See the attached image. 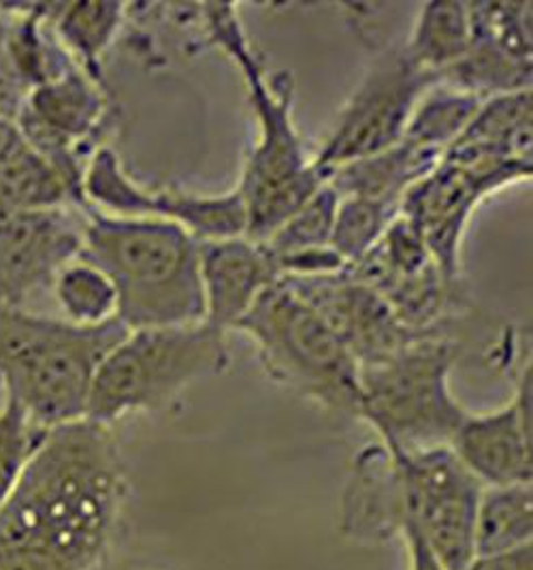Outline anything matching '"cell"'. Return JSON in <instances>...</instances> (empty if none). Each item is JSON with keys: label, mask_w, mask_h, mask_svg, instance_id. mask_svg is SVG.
I'll use <instances>...</instances> for the list:
<instances>
[{"label": "cell", "mask_w": 533, "mask_h": 570, "mask_svg": "<svg viewBox=\"0 0 533 570\" xmlns=\"http://www.w3.org/2000/svg\"><path fill=\"white\" fill-rule=\"evenodd\" d=\"M127 495L111 428L81 419L51 428L0 507V544L92 570L107 553Z\"/></svg>", "instance_id": "1"}, {"label": "cell", "mask_w": 533, "mask_h": 570, "mask_svg": "<svg viewBox=\"0 0 533 570\" xmlns=\"http://www.w3.org/2000/svg\"><path fill=\"white\" fill-rule=\"evenodd\" d=\"M201 9L211 43L237 65L255 114L256 139L237 190L248 216L246 237L263 242L325 180L295 125L293 86L286 78H267L235 7L205 4Z\"/></svg>", "instance_id": "2"}, {"label": "cell", "mask_w": 533, "mask_h": 570, "mask_svg": "<svg viewBox=\"0 0 533 570\" xmlns=\"http://www.w3.org/2000/svg\"><path fill=\"white\" fill-rule=\"evenodd\" d=\"M81 257L116 286L118 321L127 330L205 321L199 242L176 223L86 208Z\"/></svg>", "instance_id": "3"}, {"label": "cell", "mask_w": 533, "mask_h": 570, "mask_svg": "<svg viewBox=\"0 0 533 570\" xmlns=\"http://www.w3.org/2000/svg\"><path fill=\"white\" fill-rule=\"evenodd\" d=\"M127 334L118 318L79 327L43 312L0 308V397L46 432L81 421L99 365Z\"/></svg>", "instance_id": "4"}, {"label": "cell", "mask_w": 533, "mask_h": 570, "mask_svg": "<svg viewBox=\"0 0 533 570\" xmlns=\"http://www.w3.org/2000/svg\"><path fill=\"white\" fill-rule=\"evenodd\" d=\"M229 363V334L205 321L128 330L95 374L86 419L111 428L125 416L160 411Z\"/></svg>", "instance_id": "5"}, {"label": "cell", "mask_w": 533, "mask_h": 570, "mask_svg": "<svg viewBox=\"0 0 533 570\" xmlns=\"http://www.w3.org/2000/svg\"><path fill=\"white\" fill-rule=\"evenodd\" d=\"M457 342L444 332L409 342L399 353L358 370V413L388 451L448 446L467 411L451 374Z\"/></svg>", "instance_id": "6"}, {"label": "cell", "mask_w": 533, "mask_h": 570, "mask_svg": "<svg viewBox=\"0 0 533 570\" xmlns=\"http://www.w3.org/2000/svg\"><path fill=\"white\" fill-rule=\"evenodd\" d=\"M255 344L269 379L333 415L358 413V365L329 325L278 281L235 325Z\"/></svg>", "instance_id": "7"}, {"label": "cell", "mask_w": 533, "mask_h": 570, "mask_svg": "<svg viewBox=\"0 0 533 570\" xmlns=\"http://www.w3.org/2000/svg\"><path fill=\"white\" fill-rule=\"evenodd\" d=\"M388 453L402 504L399 534L414 528L442 570H467L474 560V521L483 485L451 446Z\"/></svg>", "instance_id": "8"}, {"label": "cell", "mask_w": 533, "mask_h": 570, "mask_svg": "<svg viewBox=\"0 0 533 570\" xmlns=\"http://www.w3.org/2000/svg\"><path fill=\"white\" fill-rule=\"evenodd\" d=\"M435 83L437 78L418 69L404 48L382 52L337 114L325 144L312 155L323 180L348 163L395 146L416 105Z\"/></svg>", "instance_id": "9"}, {"label": "cell", "mask_w": 533, "mask_h": 570, "mask_svg": "<svg viewBox=\"0 0 533 570\" xmlns=\"http://www.w3.org/2000/svg\"><path fill=\"white\" fill-rule=\"evenodd\" d=\"M81 199L86 208L105 216L176 223L197 242L241 237L248 229L246 206L237 188L220 195L150 190L128 176L120 156L109 146H99L86 160Z\"/></svg>", "instance_id": "10"}, {"label": "cell", "mask_w": 533, "mask_h": 570, "mask_svg": "<svg viewBox=\"0 0 533 570\" xmlns=\"http://www.w3.org/2000/svg\"><path fill=\"white\" fill-rule=\"evenodd\" d=\"M532 178V163L463 160L444 156L402 199L399 214L416 227L444 274L461 278V246L474 212L486 197Z\"/></svg>", "instance_id": "11"}, {"label": "cell", "mask_w": 533, "mask_h": 570, "mask_svg": "<svg viewBox=\"0 0 533 570\" xmlns=\"http://www.w3.org/2000/svg\"><path fill=\"white\" fill-rule=\"evenodd\" d=\"M109 116L102 81L73 67L26 95L16 118L26 144L48 158L81 195V176L90 155L102 146L99 137Z\"/></svg>", "instance_id": "12"}, {"label": "cell", "mask_w": 533, "mask_h": 570, "mask_svg": "<svg viewBox=\"0 0 533 570\" xmlns=\"http://www.w3.org/2000/svg\"><path fill=\"white\" fill-rule=\"evenodd\" d=\"M86 209L0 212V308L32 311L62 265L83 248Z\"/></svg>", "instance_id": "13"}, {"label": "cell", "mask_w": 533, "mask_h": 570, "mask_svg": "<svg viewBox=\"0 0 533 570\" xmlns=\"http://www.w3.org/2000/svg\"><path fill=\"white\" fill-rule=\"evenodd\" d=\"M472 46L440 81L491 99L532 90V2H470Z\"/></svg>", "instance_id": "14"}, {"label": "cell", "mask_w": 533, "mask_h": 570, "mask_svg": "<svg viewBox=\"0 0 533 570\" xmlns=\"http://www.w3.org/2000/svg\"><path fill=\"white\" fill-rule=\"evenodd\" d=\"M279 281L329 325L358 370L384 362L416 337L427 336L407 330L378 291L363 285L346 269L330 276Z\"/></svg>", "instance_id": "15"}, {"label": "cell", "mask_w": 533, "mask_h": 570, "mask_svg": "<svg viewBox=\"0 0 533 570\" xmlns=\"http://www.w3.org/2000/svg\"><path fill=\"white\" fill-rule=\"evenodd\" d=\"M532 363L519 376L506 406L465 415L451 451L483 488L532 485Z\"/></svg>", "instance_id": "16"}, {"label": "cell", "mask_w": 533, "mask_h": 570, "mask_svg": "<svg viewBox=\"0 0 533 570\" xmlns=\"http://www.w3.org/2000/svg\"><path fill=\"white\" fill-rule=\"evenodd\" d=\"M205 323L230 334L256 299L279 281L276 261L267 248L250 239L227 237L199 242Z\"/></svg>", "instance_id": "17"}, {"label": "cell", "mask_w": 533, "mask_h": 570, "mask_svg": "<svg viewBox=\"0 0 533 570\" xmlns=\"http://www.w3.org/2000/svg\"><path fill=\"white\" fill-rule=\"evenodd\" d=\"M532 90L484 99L444 156L532 163Z\"/></svg>", "instance_id": "18"}, {"label": "cell", "mask_w": 533, "mask_h": 570, "mask_svg": "<svg viewBox=\"0 0 533 570\" xmlns=\"http://www.w3.org/2000/svg\"><path fill=\"white\" fill-rule=\"evenodd\" d=\"M442 158L412 146L404 137L378 155L348 163L325 178L339 197H365L399 208L407 190L440 165Z\"/></svg>", "instance_id": "19"}, {"label": "cell", "mask_w": 533, "mask_h": 570, "mask_svg": "<svg viewBox=\"0 0 533 570\" xmlns=\"http://www.w3.org/2000/svg\"><path fill=\"white\" fill-rule=\"evenodd\" d=\"M46 16L65 52L90 78L102 81V56L127 18L122 2H46Z\"/></svg>", "instance_id": "20"}, {"label": "cell", "mask_w": 533, "mask_h": 570, "mask_svg": "<svg viewBox=\"0 0 533 570\" xmlns=\"http://www.w3.org/2000/svg\"><path fill=\"white\" fill-rule=\"evenodd\" d=\"M470 46V2L433 0L418 9L404 52L418 69L432 73L440 81L467 53Z\"/></svg>", "instance_id": "21"}, {"label": "cell", "mask_w": 533, "mask_h": 570, "mask_svg": "<svg viewBox=\"0 0 533 570\" xmlns=\"http://www.w3.org/2000/svg\"><path fill=\"white\" fill-rule=\"evenodd\" d=\"M86 208L79 190L30 146L0 165V212Z\"/></svg>", "instance_id": "22"}, {"label": "cell", "mask_w": 533, "mask_h": 570, "mask_svg": "<svg viewBox=\"0 0 533 570\" xmlns=\"http://www.w3.org/2000/svg\"><path fill=\"white\" fill-rule=\"evenodd\" d=\"M532 541V485L483 488L474 521V558L509 553Z\"/></svg>", "instance_id": "23"}, {"label": "cell", "mask_w": 533, "mask_h": 570, "mask_svg": "<svg viewBox=\"0 0 533 570\" xmlns=\"http://www.w3.org/2000/svg\"><path fill=\"white\" fill-rule=\"evenodd\" d=\"M50 295L60 318L79 327H99L118 318V293L99 265L76 257L53 276Z\"/></svg>", "instance_id": "24"}, {"label": "cell", "mask_w": 533, "mask_h": 570, "mask_svg": "<svg viewBox=\"0 0 533 570\" xmlns=\"http://www.w3.org/2000/svg\"><path fill=\"white\" fill-rule=\"evenodd\" d=\"M483 101L472 92L437 81L416 105L404 139L430 155L444 158Z\"/></svg>", "instance_id": "25"}, {"label": "cell", "mask_w": 533, "mask_h": 570, "mask_svg": "<svg viewBox=\"0 0 533 570\" xmlns=\"http://www.w3.org/2000/svg\"><path fill=\"white\" fill-rule=\"evenodd\" d=\"M337 202H339V195L330 188L329 184H323L304 206L295 209L260 244L267 248V253L274 259L307 253V250L329 248Z\"/></svg>", "instance_id": "26"}, {"label": "cell", "mask_w": 533, "mask_h": 570, "mask_svg": "<svg viewBox=\"0 0 533 570\" xmlns=\"http://www.w3.org/2000/svg\"><path fill=\"white\" fill-rule=\"evenodd\" d=\"M397 214L399 208L382 202L365 197H339L330 248L346 263V267L355 265L381 242Z\"/></svg>", "instance_id": "27"}, {"label": "cell", "mask_w": 533, "mask_h": 570, "mask_svg": "<svg viewBox=\"0 0 533 570\" xmlns=\"http://www.w3.org/2000/svg\"><path fill=\"white\" fill-rule=\"evenodd\" d=\"M43 434L46 430L34 428L13 402L0 397V507L16 488Z\"/></svg>", "instance_id": "28"}, {"label": "cell", "mask_w": 533, "mask_h": 570, "mask_svg": "<svg viewBox=\"0 0 533 570\" xmlns=\"http://www.w3.org/2000/svg\"><path fill=\"white\" fill-rule=\"evenodd\" d=\"M9 22H11L9 2H0V116L16 120L28 92L24 83L18 78L16 65H13L11 43H9Z\"/></svg>", "instance_id": "29"}, {"label": "cell", "mask_w": 533, "mask_h": 570, "mask_svg": "<svg viewBox=\"0 0 533 570\" xmlns=\"http://www.w3.org/2000/svg\"><path fill=\"white\" fill-rule=\"evenodd\" d=\"M0 570H69L48 553L0 544Z\"/></svg>", "instance_id": "30"}, {"label": "cell", "mask_w": 533, "mask_h": 570, "mask_svg": "<svg viewBox=\"0 0 533 570\" xmlns=\"http://www.w3.org/2000/svg\"><path fill=\"white\" fill-rule=\"evenodd\" d=\"M467 570H533V544L500 556L474 558Z\"/></svg>", "instance_id": "31"}, {"label": "cell", "mask_w": 533, "mask_h": 570, "mask_svg": "<svg viewBox=\"0 0 533 570\" xmlns=\"http://www.w3.org/2000/svg\"><path fill=\"white\" fill-rule=\"evenodd\" d=\"M28 148L24 135L13 118L0 116V165L11 160L13 156L24 153Z\"/></svg>", "instance_id": "32"}]
</instances>
